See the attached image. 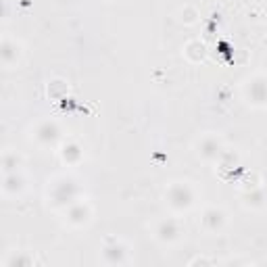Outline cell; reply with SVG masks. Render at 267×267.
Segmentation results:
<instances>
[{
  "label": "cell",
  "mask_w": 267,
  "mask_h": 267,
  "mask_svg": "<svg viewBox=\"0 0 267 267\" xmlns=\"http://www.w3.org/2000/svg\"><path fill=\"white\" fill-rule=\"evenodd\" d=\"M203 150V154L205 157H215V154H219V142L217 140H213V138H207V140H203V146H201Z\"/></svg>",
  "instance_id": "obj_3"
},
{
  "label": "cell",
  "mask_w": 267,
  "mask_h": 267,
  "mask_svg": "<svg viewBox=\"0 0 267 267\" xmlns=\"http://www.w3.org/2000/svg\"><path fill=\"white\" fill-rule=\"evenodd\" d=\"M167 198H169V205L177 207V209H186L192 205V192L188 186H182V184H175L169 188L167 192Z\"/></svg>",
  "instance_id": "obj_1"
},
{
  "label": "cell",
  "mask_w": 267,
  "mask_h": 267,
  "mask_svg": "<svg viewBox=\"0 0 267 267\" xmlns=\"http://www.w3.org/2000/svg\"><path fill=\"white\" fill-rule=\"evenodd\" d=\"M157 234H159V238H161V240H173V238L177 236V226H175V221H163L161 228L157 230Z\"/></svg>",
  "instance_id": "obj_2"
}]
</instances>
